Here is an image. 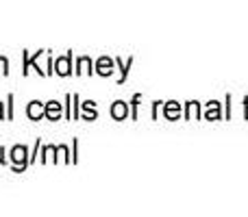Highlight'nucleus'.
Returning a JSON list of instances; mask_svg holds the SVG:
<instances>
[{"label":"nucleus","instance_id":"obj_4","mask_svg":"<svg viewBox=\"0 0 248 217\" xmlns=\"http://www.w3.org/2000/svg\"><path fill=\"white\" fill-rule=\"evenodd\" d=\"M46 115L48 119H59L61 117V104L57 102V100H50V102H46Z\"/></svg>","mask_w":248,"mask_h":217},{"label":"nucleus","instance_id":"obj_1","mask_svg":"<svg viewBox=\"0 0 248 217\" xmlns=\"http://www.w3.org/2000/svg\"><path fill=\"white\" fill-rule=\"evenodd\" d=\"M9 159H11L13 170H16V172L26 170V167H29V163H31V157H29L26 145H13L11 152H9Z\"/></svg>","mask_w":248,"mask_h":217},{"label":"nucleus","instance_id":"obj_7","mask_svg":"<svg viewBox=\"0 0 248 217\" xmlns=\"http://www.w3.org/2000/svg\"><path fill=\"white\" fill-rule=\"evenodd\" d=\"M90 59H87V57H83V59H78V68H81V70H77V72H92V70H87V68H90Z\"/></svg>","mask_w":248,"mask_h":217},{"label":"nucleus","instance_id":"obj_3","mask_svg":"<svg viewBox=\"0 0 248 217\" xmlns=\"http://www.w3.org/2000/svg\"><path fill=\"white\" fill-rule=\"evenodd\" d=\"M44 113H46V104H42L39 100H33V102L29 104V109H26V115H29L31 119H42Z\"/></svg>","mask_w":248,"mask_h":217},{"label":"nucleus","instance_id":"obj_2","mask_svg":"<svg viewBox=\"0 0 248 217\" xmlns=\"http://www.w3.org/2000/svg\"><path fill=\"white\" fill-rule=\"evenodd\" d=\"M70 61H72V55H65V57H61V59H57L55 61V72L59 74V76H68L70 72H72V68H70Z\"/></svg>","mask_w":248,"mask_h":217},{"label":"nucleus","instance_id":"obj_5","mask_svg":"<svg viewBox=\"0 0 248 217\" xmlns=\"http://www.w3.org/2000/svg\"><path fill=\"white\" fill-rule=\"evenodd\" d=\"M111 63H109V59H100L98 61V74H103V76H107V74H111Z\"/></svg>","mask_w":248,"mask_h":217},{"label":"nucleus","instance_id":"obj_10","mask_svg":"<svg viewBox=\"0 0 248 217\" xmlns=\"http://www.w3.org/2000/svg\"><path fill=\"white\" fill-rule=\"evenodd\" d=\"M2 154H4V148H0V163H7V159H4Z\"/></svg>","mask_w":248,"mask_h":217},{"label":"nucleus","instance_id":"obj_6","mask_svg":"<svg viewBox=\"0 0 248 217\" xmlns=\"http://www.w3.org/2000/svg\"><path fill=\"white\" fill-rule=\"evenodd\" d=\"M111 113H113V117L122 119L124 115H126V107H124V102H116V107L111 109Z\"/></svg>","mask_w":248,"mask_h":217},{"label":"nucleus","instance_id":"obj_11","mask_svg":"<svg viewBox=\"0 0 248 217\" xmlns=\"http://www.w3.org/2000/svg\"><path fill=\"white\" fill-rule=\"evenodd\" d=\"M4 117V113H2V102H0V119Z\"/></svg>","mask_w":248,"mask_h":217},{"label":"nucleus","instance_id":"obj_9","mask_svg":"<svg viewBox=\"0 0 248 217\" xmlns=\"http://www.w3.org/2000/svg\"><path fill=\"white\" fill-rule=\"evenodd\" d=\"M9 119H13V94H9Z\"/></svg>","mask_w":248,"mask_h":217},{"label":"nucleus","instance_id":"obj_8","mask_svg":"<svg viewBox=\"0 0 248 217\" xmlns=\"http://www.w3.org/2000/svg\"><path fill=\"white\" fill-rule=\"evenodd\" d=\"M0 74H4V76L9 74V61H7V57H0Z\"/></svg>","mask_w":248,"mask_h":217}]
</instances>
